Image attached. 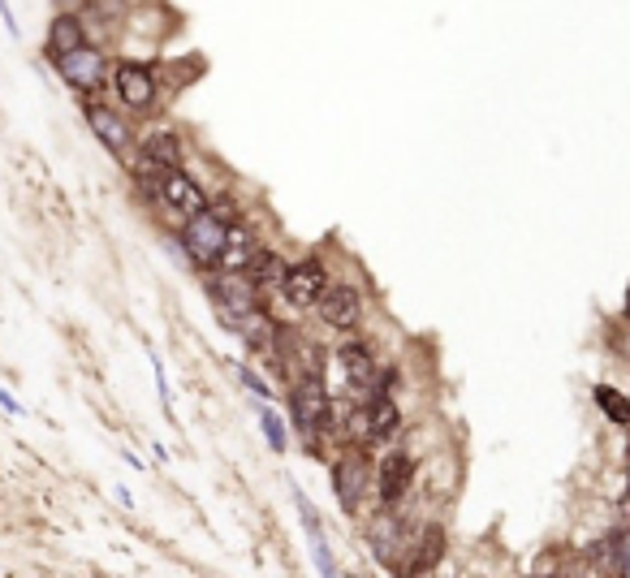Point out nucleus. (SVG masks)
<instances>
[{
	"instance_id": "nucleus-1",
	"label": "nucleus",
	"mask_w": 630,
	"mask_h": 578,
	"mask_svg": "<svg viewBox=\"0 0 630 578\" xmlns=\"http://www.w3.org/2000/svg\"><path fill=\"white\" fill-rule=\"evenodd\" d=\"M211 303H216V312L225 319V328H233L242 341H251V346L268 341V316L260 312L256 285L247 276L233 281V272H229L225 281H211Z\"/></svg>"
},
{
	"instance_id": "nucleus-2",
	"label": "nucleus",
	"mask_w": 630,
	"mask_h": 578,
	"mask_svg": "<svg viewBox=\"0 0 630 578\" xmlns=\"http://www.w3.org/2000/svg\"><path fill=\"white\" fill-rule=\"evenodd\" d=\"M229 211L233 208H204L195 216H186V233H182V247L195 263H216L225 251V238H229Z\"/></svg>"
},
{
	"instance_id": "nucleus-3",
	"label": "nucleus",
	"mask_w": 630,
	"mask_h": 578,
	"mask_svg": "<svg viewBox=\"0 0 630 578\" xmlns=\"http://www.w3.org/2000/svg\"><path fill=\"white\" fill-rule=\"evenodd\" d=\"M398 423H402L398 402H393L389 393H371L359 411L346 415V432H350L359 445H376V440H389V436L398 432Z\"/></svg>"
},
{
	"instance_id": "nucleus-4",
	"label": "nucleus",
	"mask_w": 630,
	"mask_h": 578,
	"mask_svg": "<svg viewBox=\"0 0 630 578\" xmlns=\"http://www.w3.org/2000/svg\"><path fill=\"white\" fill-rule=\"evenodd\" d=\"M143 190H148L152 199H160L169 211H177V216L204 211V190L195 186V177L182 173V164H177V168H160L152 177H143Z\"/></svg>"
},
{
	"instance_id": "nucleus-5",
	"label": "nucleus",
	"mask_w": 630,
	"mask_h": 578,
	"mask_svg": "<svg viewBox=\"0 0 630 578\" xmlns=\"http://www.w3.org/2000/svg\"><path fill=\"white\" fill-rule=\"evenodd\" d=\"M290 406H294V427L303 432V440H315L324 427H333V406H328V393H324L319 375H303L298 380Z\"/></svg>"
},
{
	"instance_id": "nucleus-6",
	"label": "nucleus",
	"mask_w": 630,
	"mask_h": 578,
	"mask_svg": "<svg viewBox=\"0 0 630 578\" xmlns=\"http://www.w3.org/2000/svg\"><path fill=\"white\" fill-rule=\"evenodd\" d=\"M324 290H328V281H324V268L315 260L294 263V268H285V276H281V294H285L290 307H298V312L315 307Z\"/></svg>"
},
{
	"instance_id": "nucleus-7",
	"label": "nucleus",
	"mask_w": 630,
	"mask_h": 578,
	"mask_svg": "<svg viewBox=\"0 0 630 578\" xmlns=\"http://www.w3.org/2000/svg\"><path fill=\"white\" fill-rule=\"evenodd\" d=\"M61 78L69 83V87H78V91H91V87H100L105 83V53H96V48H74V53H65L61 61Z\"/></svg>"
},
{
	"instance_id": "nucleus-8",
	"label": "nucleus",
	"mask_w": 630,
	"mask_h": 578,
	"mask_svg": "<svg viewBox=\"0 0 630 578\" xmlns=\"http://www.w3.org/2000/svg\"><path fill=\"white\" fill-rule=\"evenodd\" d=\"M337 371L355 393H376V359L368 346H359V341L337 346Z\"/></svg>"
},
{
	"instance_id": "nucleus-9",
	"label": "nucleus",
	"mask_w": 630,
	"mask_h": 578,
	"mask_svg": "<svg viewBox=\"0 0 630 578\" xmlns=\"http://www.w3.org/2000/svg\"><path fill=\"white\" fill-rule=\"evenodd\" d=\"M411 479H415V467H411V458H406V454H384V458H380V467H376L380 501H384V505H398V501L406 497Z\"/></svg>"
},
{
	"instance_id": "nucleus-10",
	"label": "nucleus",
	"mask_w": 630,
	"mask_h": 578,
	"mask_svg": "<svg viewBox=\"0 0 630 578\" xmlns=\"http://www.w3.org/2000/svg\"><path fill=\"white\" fill-rule=\"evenodd\" d=\"M117 96L126 100L130 108H148L152 100H156V78H152V69L148 65H117Z\"/></svg>"
},
{
	"instance_id": "nucleus-11",
	"label": "nucleus",
	"mask_w": 630,
	"mask_h": 578,
	"mask_svg": "<svg viewBox=\"0 0 630 578\" xmlns=\"http://www.w3.org/2000/svg\"><path fill=\"white\" fill-rule=\"evenodd\" d=\"M315 307H319V319L333 324V328H355L359 324V294L350 285H328Z\"/></svg>"
},
{
	"instance_id": "nucleus-12",
	"label": "nucleus",
	"mask_w": 630,
	"mask_h": 578,
	"mask_svg": "<svg viewBox=\"0 0 630 578\" xmlns=\"http://www.w3.org/2000/svg\"><path fill=\"white\" fill-rule=\"evenodd\" d=\"M87 126L96 130V139L105 143L112 156H126V152H130V126H126L117 112H108L105 105H87Z\"/></svg>"
},
{
	"instance_id": "nucleus-13",
	"label": "nucleus",
	"mask_w": 630,
	"mask_h": 578,
	"mask_svg": "<svg viewBox=\"0 0 630 578\" xmlns=\"http://www.w3.org/2000/svg\"><path fill=\"white\" fill-rule=\"evenodd\" d=\"M368 467L359 462V458H341L337 462V471H333V483H337V501H341V510H359V501H363V492H368Z\"/></svg>"
},
{
	"instance_id": "nucleus-14",
	"label": "nucleus",
	"mask_w": 630,
	"mask_h": 578,
	"mask_svg": "<svg viewBox=\"0 0 630 578\" xmlns=\"http://www.w3.org/2000/svg\"><path fill=\"white\" fill-rule=\"evenodd\" d=\"M294 505H298V519H303V531H307V539H312V553H315V570L319 575H333L337 566H333V553H328V539H324V523H319V514H315V505L303 497V492H294Z\"/></svg>"
},
{
	"instance_id": "nucleus-15",
	"label": "nucleus",
	"mask_w": 630,
	"mask_h": 578,
	"mask_svg": "<svg viewBox=\"0 0 630 578\" xmlns=\"http://www.w3.org/2000/svg\"><path fill=\"white\" fill-rule=\"evenodd\" d=\"M256 255H260V242L247 233V229H229V238H225V251H220V268L225 272H233V276H242L251 263H256Z\"/></svg>"
},
{
	"instance_id": "nucleus-16",
	"label": "nucleus",
	"mask_w": 630,
	"mask_h": 578,
	"mask_svg": "<svg viewBox=\"0 0 630 578\" xmlns=\"http://www.w3.org/2000/svg\"><path fill=\"white\" fill-rule=\"evenodd\" d=\"M402 548H406V526L398 523V519H380V523L371 526V553L384 566H393L402 557Z\"/></svg>"
},
{
	"instance_id": "nucleus-17",
	"label": "nucleus",
	"mask_w": 630,
	"mask_h": 578,
	"mask_svg": "<svg viewBox=\"0 0 630 578\" xmlns=\"http://www.w3.org/2000/svg\"><path fill=\"white\" fill-rule=\"evenodd\" d=\"M177 160H182V148H177L173 134H152V139L143 143V168H148V173L177 168Z\"/></svg>"
},
{
	"instance_id": "nucleus-18",
	"label": "nucleus",
	"mask_w": 630,
	"mask_h": 578,
	"mask_svg": "<svg viewBox=\"0 0 630 578\" xmlns=\"http://www.w3.org/2000/svg\"><path fill=\"white\" fill-rule=\"evenodd\" d=\"M83 44H87L83 22H78V18H56L53 35H48V53H53V61H61V56L74 53V48H83Z\"/></svg>"
},
{
	"instance_id": "nucleus-19",
	"label": "nucleus",
	"mask_w": 630,
	"mask_h": 578,
	"mask_svg": "<svg viewBox=\"0 0 630 578\" xmlns=\"http://www.w3.org/2000/svg\"><path fill=\"white\" fill-rule=\"evenodd\" d=\"M242 276H247V281H251L256 290H263V285H281V276H285V268H281V263L272 260L268 251H260V255H256V263H251V268H247Z\"/></svg>"
},
{
	"instance_id": "nucleus-20",
	"label": "nucleus",
	"mask_w": 630,
	"mask_h": 578,
	"mask_svg": "<svg viewBox=\"0 0 630 578\" xmlns=\"http://www.w3.org/2000/svg\"><path fill=\"white\" fill-rule=\"evenodd\" d=\"M596 402L609 411V419L613 423H630V402L622 393H613V389H596Z\"/></svg>"
},
{
	"instance_id": "nucleus-21",
	"label": "nucleus",
	"mask_w": 630,
	"mask_h": 578,
	"mask_svg": "<svg viewBox=\"0 0 630 578\" xmlns=\"http://www.w3.org/2000/svg\"><path fill=\"white\" fill-rule=\"evenodd\" d=\"M260 427L263 436H268V445H272V454H285V423L276 419V411H263Z\"/></svg>"
},
{
	"instance_id": "nucleus-22",
	"label": "nucleus",
	"mask_w": 630,
	"mask_h": 578,
	"mask_svg": "<svg viewBox=\"0 0 630 578\" xmlns=\"http://www.w3.org/2000/svg\"><path fill=\"white\" fill-rule=\"evenodd\" d=\"M436 553H441V531H427V539H423L420 553H415L420 561H415L411 570H432V566H436Z\"/></svg>"
},
{
	"instance_id": "nucleus-23",
	"label": "nucleus",
	"mask_w": 630,
	"mask_h": 578,
	"mask_svg": "<svg viewBox=\"0 0 630 578\" xmlns=\"http://www.w3.org/2000/svg\"><path fill=\"white\" fill-rule=\"evenodd\" d=\"M242 380L251 384V393H260V397H268V384H263V380H260V375H256V371H251V368H242Z\"/></svg>"
},
{
	"instance_id": "nucleus-24",
	"label": "nucleus",
	"mask_w": 630,
	"mask_h": 578,
	"mask_svg": "<svg viewBox=\"0 0 630 578\" xmlns=\"http://www.w3.org/2000/svg\"><path fill=\"white\" fill-rule=\"evenodd\" d=\"M0 406H4V411H13V415H22V406H18V402H13L4 389H0Z\"/></svg>"
}]
</instances>
